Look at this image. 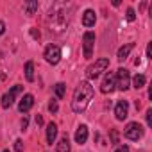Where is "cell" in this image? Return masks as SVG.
I'll use <instances>...</instances> for the list:
<instances>
[{
	"instance_id": "cell-1",
	"label": "cell",
	"mask_w": 152,
	"mask_h": 152,
	"mask_svg": "<svg viewBox=\"0 0 152 152\" xmlns=\"http://www.w3.org/2000/svg\"><path fill=\"white\" fill-rule=\"evenodd\" d=\"M91 99H93V86L88 81H83L77 88H75V93H73V100H72L73 113H83L88 107Z\"/></svg>"
},
{
	"instance_id": "cell-2",
	"label": "cell",
	"mask_w": 152,
	"mask_h": 152,
	"mask_svg": "<svg viewBox=\"0 0 152 152\" xmlns=\"http://www.w3.org/2000/svg\"><path fill=\"white\" fill-rule=\"evenodd\" d=\"M107 66H109V59H107V57H100V59H97L91 66L86 68V77H88L90 81L99 79V75H100L102 72H106Z\"/></svg>"
},
{
	"instance_id": "cell-3",
	"label": "cell",
	"mask_w": 152,
	"mask_h": 152,
	"mask_svg": "<svg viewBox=\"0 0 152 152\" xmlns=\"http://www.w3.org/2000/svg\"><path fill=\"white\" fill-rule=\"evenodd\" d=\"M115 77H116V88L118 90H122V91L129 90V86H131V73H129L127 68H118Z\"/></svg>"
},
{
	"instance_id": "cell-4",
	"label": "cell",
	"mask_w": 152,
	"mask_h": 152,
	"mask_svg": "<svg viewBox=\"0 0 152 152\" xmlns=\"http://www.w3.org/2000/svg\"><path fill=\"white\" fill-rule=\"evenodd\" d=\"M124 136H125L127 140L138 141V140L143 136V127H141L138 122H131V124L125 127V131H124Z\"/></svg>"
},
{
	"instance_id": "cell-5",
	"label": "cell",
	"mask_w": 152,
	"mask_h": 152,
	"mask_svg": "<svg viewBox=\"0 0 152 152\" xmlns=\"http://www.w3.org/2000/svg\"><path fill=\"white\" fill-rule=\"evenodd\" d=\"M22 90H23V86H20V84L13 86V88H11V90L2 97V107H4V109L11 107V106H13V102H15V99H16V95H20V93H22Z\"/></svg>"
},
{
	"instance_id": "cell-6",
	"label": "cell",
	"mask_w": 152,
	"mask_h": 152,
	"mask_svg": "<svg viewBox=\"0 0 152 152\" xmlns=\"http://www.w3.org/2000/svg\"><path fill=\"white\" fill-rule=\"evenodd\" d=\"M45 59L50 63V64H57L59 59H61V48L57 45H48L45 48Z\"/></svg>"
},
{
	"instance_id": "cell-7",
	"label": "cell",
	"mask_w": 152,
	"mask_h": 152,
	"mask_svg": "<svg viewBox=\"0 0 152 152\" xmlns=\"http://www.w3.org/2000/svg\"><path fill=\"white\" fill-rule=\"evenodd\" d=\"M115 88H116V77H115L113 72H107L104 81H102V84H100V91L102 93H111Z\"/></svg>"
},
{
	"instance_id": "cell-8",
	"label": "cell",
	"mask_w": 152,
	"mask_h": 152,
	"mask_svg": "<svg viewBox=\"0 0 152 152\" xmlns=\"http://www.w3.org/2000/svg\"><path fill=\"white\" fill-rule=\"evenodd\" d=\"M83 43H84V57L91 59V56H93V45H95V34L93 32H86L83 36Z\"/></svg>"
},
{
	"instance_id": "cell-9",
	"label": "cell",
	"mask_w": 152,
	"mask_h": 152,
	"mask_svg": "<svg viewBox=\"0 0 152 152\" xmlns=\"http://www.w3.org/2000/svg\"><path fill=\"white\" fill-rule=\"evenodd\" d=\"M115 115H116V120H125L129 116V102L127 100H120L115 107Z\"/></svg>"
},
{
	"instance_id": "cell-10",
	"label": "cell",
	"mask_w": 152,
	"mask_h": 152,
	"mask_svg": "<svg viewBox=\"0 0 152 152\" xmlns=\"http://www.w3.org/2000/svg\"><path fill=\"white\" fill-rule=\"evenodd\" d=\"M34 106V97L32 95H23V99L20 100V104H18V109H20V113H27L31 107Z\"/></svg>"
},
{
	"instance_id": "cell-11",
	"label": "cell",
	"mask_w": 152,
	"mask_h": 152,
	"mask_svg": "<svg viewBox=\"0 0 152 152\" xmlns=\"http://www.w3.org/2000/svg\"><path fill=\"white\" fill-rule=\"evenodd\" d=\"M95 22H97L95 11H93V9H86L84 15H83V25H84V27H91V25H95Z\"/></svg>"
},
{
	"instance_id": "cell-12",
	"label": "cell",
	"mask_w": 152,
	"mask_h": 152,
	"mask_svg": "<svg viewBox=\"0 0 152 152\" xmlns=\"http://www.w3.org/2000/svg\"><path fill=\"white\" fill-rule=\"evenodd\" d=\"M86 140H88V127L86 125H79L77 132H75V141H77L79 145H83V143H86Z\"/></svg>"
},
{
	"instance_id": "cell-13",
	"label": "cell",
	"mask_w": 152,
	"mask_h": 152,
	"mask_svg": "<svg viewBox=\"0 0 152 152\" xmlns=\"http://www.w3.org/2000/svg\"><path fill=\"white\" fill-rule=\"evenodd\" d=\"M56 138H57V125L50 122V124L47 125V141L52 145V143L56 141Z\"/></svg>"
},
{
	"instance_id": "cell-14",
	"label": "cell",
	"mask_w": 152,
	"mask_h": 152,
	"mask_svg": "<svg viewBox=\"0 0 152 152\" xmlns=\"http://www.w3.org/2000/svg\"><path fill=\"white\" fill-rule=\"evenodd\" d=\"M132 48H134V43H127V45H124V47L118 50V61H125V59L129 57V54H131Z\"/></svg>"
},
{
	"instance_id": "cell-15",
	"label": "cell",
	"mask_w": 152,
	"mask_h": 152,
	"mask_svg": "<svg viewBox=\"0 0 152 152\" xmlns=\"http://www.w3.org/2000/svg\"><path fill=\"white\" fill-rule=\"evenodd\" d=\"M56 152H70V140H68V136H63L59 140Z\"/></svg>"
},
{
	"instance_id": "cell-16",
	"label": "cell",
	"mask_w": 152,
	"mask_h": 152,
	"mask_svg": "<svg viewBox=\"0 0 152 152\" xmlns=\"http://www.w3.org/2000/svg\"><path fill=\"white\" fill-rule=\"evenodd\" d=\"M145 83H147L145 75H141V73H136V75H134V79H132V86H134L136 90L143 88V86H145Z\"/></svg>"
},
{
	"instance_id": "cell-17",
	"label": "cell",
	"mask_w": 152,
	"mask_h": 152,
	"mask_svg": "<svg viewBox=\"0 0 152 152\" xmlns=\"http://www.w3.org/2000/svg\"><path fill=\"white\" fill-rule=\"evenodd\" d=\"M25 79H27L29 83L34 81V63H32V61H29V63L25 64Z\"/></svg>"
},
{
	"instance_id": "cell-18",
	"label": "cell",
	"mask_w": 152,
	"mask_h": 152,
	"mask_svg": "<svg viewBox=\"0 0 152 152\" xmlns=\"http://www.w3.org/2000/svg\"><path fill=\"white\" fill-rule=\"evenodd\" d=\"M54 91H56V97H57V99H63V97H64V91H66V86H64L63 83H57V84L54 86Z\"/></svg>"
},
{
	"instance_id": "cell-19",
	"label": "cell",
	"mask_w": 152,
	"mask_h": 152,
	"mask_svg": "<svg viewBox=\"0 0 152 152\" xmlns=\"http://www.w3.org/2000/svg\"><path fill=\"white\" fill-rule=\"evenodd\" d=\"M36 9H38V2H25V11H27V15H34Z\"/></svg>"
},
{
	"instance_id": "cell-20",
	"label": "cell",
	"mask_w": 152,
	"mask_h": 152,
	"mask_svg": "<svg viewBox=\"0 0 152 152\" xmlns=\"http://www.w3.org/2000/svg\"><path fill=\"white\" fill-rule=\"evenodd\" d=\"M15 150L16 152H23V141L22 140H16L15 141Z\"/></svg>"
},
{
	"instance_id": "cell-21",
	"label": "cell",
	"mask_w": 152,
	"mask_h": 152,
	"mask_svg": "<svg viewBox=\"0 0 152 152\" xmlns=\"http://www.w3.org/2000/svg\"><path fill=\"white\" fill-rule=\"evenodd\" d=\"M57 109H59V107H57V102L52 100V102L48 104V111H50V113H57Z\"/></svg>"
},
{
	"instance_id": "cell-22",
	"label": "cell",
	"mask_w": 152,
	"mask_h": 152,
	"mask_svg": "<svg viewBox=\"0 0 152 152\" xmlns=\"http://www.w3.org/2000/svg\"><path fill=\"white\" fill-rule=\"evenodd\" d=\"M134 18H136V15H134V9H132V7H129V9H127V20H129V22H132Z\"/></svg>"
},
{
	"instance_id": "cell-23",
	"label": "cell",
	"mask_w": 152,
	"mask_h": 152,
	"mask_svg": "<svg viewBox=\"0 0 152 152\" xmlns=\"http://www.w3.org/2000/svg\"><path fill=\"white\" fill-rule=\"evenodd\" d=\"M111 143H118V132H116V129L111 131Z\"/></svg>"
},
{
	"instance_id": "cell-24",
	"label": "cell",
	"mask_w": 152,
	"mask_h": 152,
	"mask_svg": "<svg viewBox=\"0 0 152 152\" xmlns=\"http://www.w3.org/2000/svg\"><path fill=\"white\" fill-rule=\"evenodd\" d=\"M147 124H148V127L152 125V109L147 111Z\"/></svg>"
},
{
	"instance_id": "cell-25",
	"label": "cell",
	"mask_w": 152,
	"mask_h": 152,
	"mask_svg": "<svg viewBox=\"0 0 152 152\" xmlns=\"http://www.w3.org/2000/svg\"><path fill=\"white\" fill-rule=\"evenodd\" d=\"M31 34H32V38H34V39H39V31H36V29H31Z\"/></svg>"
},
{
	"instance_id": "cell-26",
	"label": "cell",
	"mask_w": 152,
	"mask_h": 152,
	"mask_svg": "<svg viewBox=\"0 0 152 152\" xmlns=\"http://www.w3.org/2000/svg\"><path fill=\"white\" fill-rule=\"evenodd\" d=\"M36 125H38V127H41V125H43V116H41V115H38V116H36Z\"/></svg>"
},
{
	"instance_id": "cell-27",
	"label": "cell",
	"mask_w": 152,
	"mask_h": 152,
	"mask_svg": "<svg viewBox=\"0 0 152 152\" xmlns=\"http://www.w3.org/2000/svg\"><path fill=\"white\" fill-rule=\"evenodd\" d=\"M27 125H29V120L23 116V118H22V131H25V129H27Z\"/></svg>"
},
{
	"instance_id": "cell-28",
	"label": "cell",
	"mask_w": 152,
	"mask_h": 152,
	"mask_svg": "<svg viewBox=\"0 0 152 152\" xmlns=\"http://www.w3.org/2000/svg\"><path fill=\"white\" fill-rule=\"evenodd\" d=\"M147 57H148V59H152V47H150V43L147 45Z\"/></svg>"
},
{
	"instance_id": "cell-29",
	"label": "cell",
	"mask_w": 152,
	"mask_h": 152,
	"mask_svg": "<svg viewBox=\"0 0 152 152\" xmlns=\"http://www.w3.org/2000/svg\"><path fill=\"white\" fill-rule=\"evenodd\" d=\"M4 32H6V23L0 22V34H4Z\"/></svg>"
},
{
	"instance_id": "cell-30",
	"label": "cell",
	"mask_w": 152,
	"mask_h": 152,
	"mask_svg": "<svg viewBox=\"0 0 152 152\" xmlns=\"http://www.w3.org/2000/svg\"><path fill=\"white\" fill-rule=\"evenodd\" d=\"M116 152H129V147H127V145H124V147H120Z\"/></svg>"
},
{
	"instance_id": "cell-31",
	"label": "cell",
	"mask_w": 152,
	"mask_h": 152,
	"mask_svg": "<svg viewBox=\"0 0 152 152\" xmlns=\"http://www.w3.org/2000/svg\"><path fill=\"white\" fill-rule=\"evenodd\" d=\"M4 152H9V148H6V150H4Z\"/></svg>"
}]
</instances>
